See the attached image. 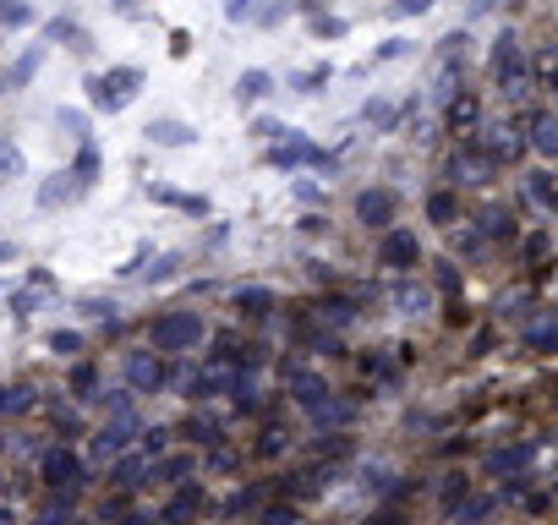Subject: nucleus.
<instances>
[{
	"label": "nucleus",
	"mask_w": 558,
	"mask_h": 525,
	"mask_svg": "<svg viewBox=\"0 0 558 525\" xmlns=\"http://www.w3.org/2000/svg\"><path fill=\"white\" fill-rule=\"evenodd\" d=\"M202 340H208V328H202V317H197L192 307H181V312H165V317H154V328H148V345H154L159 356L197 351Z\"/></svg>",
	"instance_id": "obj_1"
},
{
	"label": "nucleus",
	"mask_w": 558,
	"mask_h": 525,
	"mask_svg": "<svg viewBox=\"0 0 558 525\" xmlns=\"http://www.w3.org/2000/svg\"><path fill=\"white\" fill-rule=\"evenodd\" d=\"M487 66H493V83H499L509 99L526 93V83H531V55H526V44H520L515 33H499V39H493V55H487Z\"/></svg>",
	"instance_id": "obj_2"
},
{
	"label": "nucleus",
	"mask_w": 558,
	"mask_h": 525,
	"mask_svg": "<svg viewBox=\"0 0 558 525\" xmlns=\"http://www.w3.org/2000/svg\"><path fill=\"white\" fill-rule=\"evenodd\" d=\"M39 476L50 482V493H77V487L88 482V459H83L77 449L55 443V449H44V459H39Z\"/></svg>",
	"instance_id": "obj_3"
},
{
	"label": "nucleus",
	"mask_w": 558,
	"mask_h": 525,
	"mask_svg": "<svg viewBox=\"0 0 558 525\" xmlns=\"http://www.w3.org/2000/svg\"><path fill=\"white\" fill-rule=\"evenodd\" d=\"M285 383H291V400H296L307 416H318V422L339 405V400H334V388H328V378H323V372H312V367H291V372H285Z\"/></svg>",
	"instance_id": "obj_4"
},
{
	"label": "nucleus",
	"mask_w": 558,
	"mask_h": 525,
	"mask_svg": "<svg viewBox=\"0 0 558 525\" xmlns=\"http://www.w3.org/2000/svg\"><path fill=\"white\" fill-rule=\"evenodd\" d=\"M137 88H143V72H137V66H115V72H104L99 83H88V93H94L99 110H121Z\"/></svg>",
	"instance_id": "obj_5"
},
{
	"label": "nucleus",
	"mask_w": 558,
	"mask_h": 525,
	"mask_svg": "<svg viewBox=\"0 0 558 525\" xmlns=\"http://www.w3.org/2000/svg\"><path fill=\"white\" fill-rule=\"evenodd\" d=\"M378 262H383V269H394V274H410L416 269V262H422V241H416L410 230H383L378 236Z\"/></svg>",
	"instance_id": "obj_6"
},
{
	"label": "nucleus",
	"mask_w": 558,
	"mask_h": 525,
	"mask_svg": "<svg viewBox=\"0 0 558 525\" xmlns=\"http://www.w3.org/2000/svg\"><path fill=\"white\" fill-rule=\"evenodd\" d=\"M356 219H362L367 230H389V225L400 219V191H389V186L356 191Z\"/></svg>",
	"instance_id": "obj_7"
},
{
	"label": "nucleus",
	"mask_w": 558,
	"mask_h": 525,
	"mask_svg": "<svg viewBox=\"0 0 558 525\" xmlns=\"http://www.w3.org/2000/svg\"><path fill=\"white\" fill-rule=\"evenodd\" d=\"M165 378H170V372H165V361H159V351H154V345H148V351H131V356H126V383H131L137 394H154Z\"/></svg>",
	"instance_id": "obj_8"
},
{
	"label": "nucleus",
	"mask_w": 558,
	"mask_h": 525,
	"mask_svg": "<svg viewBox=\"0 0 558 525\" xmlns=\"http://www.w3.org/2000/svg\"><path fill=\"white\" fill-rule=\"evenodd\" d=\"M531 454H536L531 443H504V449H493V454L482 459V471H487V476H499V482H515V476L531 466Z\"/></svg>",
	"instance_id": "obj_9"
},
{
	"label": "nucleus",
	"mask_w": 558,
	"mask_h": 525,
	"mask_svg": "<svg viewBox=\"0 0 558 525\" xmlns=\"http://www.w3.org/2000/svg\"><path fill=\"white\" fill-rule=\"evenodd\" d=\"M526 143H531L542 159H558V115H553V110H542V115L526 120Z\"/></svg>",
	"instance_id": "obj_10"
},
{
	"label": "nucleus",
	"mask_w": 558,
	"mask_h": 525,
	"mask_svg": "<svg viewBox=\"0 0 558 525\" xmlns=\"http://www.w3.org/2000/svg\"><path fill=\"white\" fill-rule=\"evenodd\" d=\"M148 476H154V466H148L143 454H126V459H115V471H110L115 493H137V487H148Z\"/></svg>",
	"instance_id": "obj_11"
},
{
	"label": "nucleus",
	"mask_w": 558,
	"mask_h": 525,
	"mask_svg": "<svg viewBox=\"0 0 558 525\" xmlns=\"http://www.w3.org/2000/svg\"><path fill=\"white\" fill-rule=\"evenodd\" d=\"M131 432H137V422H131V416H115L104 432H94V459H110V454H121V449L131 443Z\"/></svg>",
	"instance_id": "obj_12"
},
{
	"label": "nucleus",
	"mask_w": 558,
	"mask_h": 525,
	"mask_svg": "<svg viewBox=\"0 0 558 525\" xmlns=\"http://www.w3.org/2000/svg\"><path fill=\"white\" fill-rule=\"evenodd\" d=\"M197 509H202V487H197V482H181L176 498H170V509H165V525H186Z\"/></svg>",
	"instance_id": "obj_13"
},
{
	"label": "nucleus",
	"mask_w": 558,
	"mask_h": 525,
	"mask_svg": "<svg viewBox=\"0 0 558 525\" xmlns=\"http://www.w3.org/2000/svg\"><path fill=\"white\" fill-rule=\"evenodd\" d=\"M274 290H257V285H247V290H236V312L241 317H252V323H263V317H274Z\"/></svg>",
	"instance_id": "obj_14"
},
{
	"label": "nucleus",
	"mask_w": 558,
	"mask_h": 525,
	"mask_svg": "<svg viewBox=\"0 0 558 525\" xmlns=\"http://www.w3.org/2000/svg\"><path fill=\"white\" fill-rule=\"evenodd\" d=\"M148 138H154L159 148H186V143L197 138V131H192L186 120H154V126H148Z\"/></svg>",
	"instance_id": "obj_15"
},
{
	"label": "nucleus",
	"mask_w": 558,
	"mask_h": 525,
	"mask_svg": "<svg viewBox=\"0 0 558 525\" xmlns=\"http://www.w3.org/2000/svg\"><path fill=\"white\" fill-rule=\"evenodd\" d=\"M39 400H33V388L28 383H0V416H22V411H33Z\"/></svg>",
	"instance_id": "obj_16"
},
{
	"label": "nucleus",
	"mask_w": 558,
	"mask_h": 525,
	"mask_svg": "<svg viewBox=\"0 0 558 525\" xmlns=\"http://www.w3.org/2000/svg\"><path fill=\"white\" fill-rule=\"evenodd\" d=\"M192 471H197V459H192V454H176V459H165V466H154L159 487H181V482H192Z\"/></svg>",
	"instance_id": "obj_17"
},
{
	"label": "nucleus",
	"mask_w": 558,
	"mask_h": 525,
	"mask_svg": "<svg viewBox=\"0 0 558 525\" xmlns=\"http://www.w3.org/2000/svg\"><path fill=\"white\" fill-rule=\"evenodd\" d=\"M526 345H531V351H542V356H558V323H553V317L531 323V328H526Z\"/></svg>",
	"instance_id": "obj_18"
},
{
	"label": "nucleus",
	"mask_w": 558,
	"mask_h": 525,
	"mask_svg": "<svg viewBox=\"0 0 558 525\" xmlns=\"http://www.w3.org/2000/svg\"><path fill=\"white\" fill-rule=\"evenodd\" d=\"M263 93H274V77H268V72H241V83H236V99H241V104H257Z\"/></svg>",
	"instance_id": "obj_19"
},
{
	"label": "nucleus",
	"mask_w": 558,
	"mask_h": 525,
	"mask_svg": "<svg viewBox=\"0 0 558 525\" xmlns=\"http://www.w3.org/2000/svg\"><path fill=\"white\" fill-rule=\"evenodd\" d=\"M493 509H499V498H465L460 509H449V520H454V525H476V520H487Z\"/></svg>",
	"instance_id": "obj_20"
},
{
	"label": "nucleus",
	"mask_w": 558,
	"mask_h": 525,
	"mask_svg": "<svg viewBox=\"0 0 558 525\" xmlns=\"http://www.w3.org/2000/svg\"><path fill=\"white\" fill-rule=\"evenodd\" d=\"M526 186H531V197H536L542 209H558V181H553L547 170H531V175H526Z\"/></svg>",
	"instance_id": "obj_21"
},
{
	"label": "nucleus",
	"mask_w": 558,
	"mask_h": 525,
	"mask_svg": "<svg viewBox=\"0 0 558 525\" xmlns=\"http://www.w3.org/2000/svg\"><path fill=\"white\" fill-rule=\"evenodd\" d=\"M454 214H460L454 191H433V197H428V219H433V225H454Z\"/></svg>",
	"instance_id": "obj_22"
},
{
	"label": "nucleus",
	"mask_w": 558,
	"mask_h": 525,
	"mask_svg": "<svg viewBox=\"0 0 558 525\" xmlns=\"http://www.w3.org/2000/svg\"><path fill=\"white\" fill-rule=\"evenodd\" d=\"M268 159H274L279 170H291V165H312V159H318V148H307V143H296V148H274Z\"/></svg>",
	"instance_id": "obj_23"
},
{
	"label": "nucleus",
	"mask_w": 558,
	"mask_h": 525,
	"mask_svg": "<svg viewBox=\"0 0 558 525\" xmlns=\"http://www.w3.org/2000/svg\"><path fill=\"white\" fill-rule=\"evenodd\" d=\"M50 351H55V356H83V334H77V328H55Z\"/></svg>",
	"instance_id": "obj_24"
},
{
	"label": "nucleus",
	"mask_w": 558,
	"mask_h": 525,
	"mask_svg": "<svg viewBox=\"0 0 558 525\" xmlns=\"http://www.w3.org/2000/svg\"><path fill=\"white\" fill-rule=\"evenodd\" d=\"M72 388H77V400H94V388H99V372H94L88 361H77V367H72Z\"/></svg>",
	"instance_id": "obj_25"
},
{
	"label": "nucleus",
	"mask_w": 558,
	"mask_h": 525,
	"mask_svg": "<svg viewBox=\"0 0 558 525\" xmlns=\"http://www.w3.org/2000/svg\"><path fill=\"white\" fill-rule=\"evenodd\" d=\"M214 432H220L214 416H192V422L181 427V438H192V443H214Z\"/></svg>",
	"instance_id": "obj_26"
},
{
	"label": "nucleus",
	"mask_w": 558,
	"mask_h": 525,
	"mask_svg": "<svg viewBox=\"0 0 558 525\" xmlns=\"http://www.w3.org/2000/svg\"><path fill=\"white\" fill-rule=\"evenodd\" d=\"M471 120H476V99H471V93H460V99L449 104V126H460V131H465Z\"/></svg>",
	"instance_id": "obj_27"
},
{
	"label": "nucleus",
	"mask_w": 558,
	"mask_h": 525,
	"mask_svg": "<svg viewBox=\"0 0 558 525\" xmlns=\"http://www.w3.org/2000/svg\"><path fill=\"white\" fill-rule=\"evenodd\" d=\"M438 503H444V509H460V503H465V476H444Z\"/></svg>",
	"instance_id": "obj_28"
},
{
	"label": "nucleus",
	"mask_w": 558,
	"mask_h": 525,
	"mask_svg": "<svg viewBox=\"0 0 558 525\" xmlns=\"http://www.w3.org/2000/svg\"><path fill=\"white\" fill-rule=\"evenodd\" d=\"M515 225H509V214L504 209H482V236H509Z\"/></svg>",
	"instance_id": "obj_29"
},
{
	"label": "nucleus",
	"mask_w": 558,
	"mask_h": 525,
	"mask_svg": "<svg viewBox=\"0 0 558 525\" xmlns=\"http://www.w3.org/2000/svg\"><path fill=\"white\" fill-rule=\"evenodd\" d=\"M0 22H6V28H22V22H33V12L22 6V0H0Z\"/></svg>",
	"instance_id": "obj_30"
},
{
	"label": "nucleus",
	"mask_w": 558,
	"mask_h": 525,
	"mask_svg": "<svg viewBox=\"0 0 558 525\" xmlns=\"http://www.w3.org/2000/svg\"><path fill=\"white\" fill-rule=\"evenodd\" d=\"M328 83V66H312V72H296V93H318Z\"/></svg>",
	"instance_id": "obj_31"
},
{
	"label": "nucleus",
	"mask_w": 558,
	"mask_h": 525,
	"mask_svg": "<svg viewBox=\"0 0 558 525\" xmlns=\"http://www.w3.org/2000/svg\"><path fill=\"white\" fill-rule=\"evenodd\" d=\"M176 269H181V257H176V252H165L154 269H148V280H154V285H159V280H176Z\"/></svg>",
	"instance_id": "obj_32"
},
{
	"label": "nucleus",
	"mask_w": 558,
	"mask_h": 525,
	"mask_svg": "<svg viewBox=\"0 0 558 525\" xmlns=\"http://www.w3.org/2000/svg\"><path fill=\"white\" fill-rule=\"evenodd\" d=\"M394 301H400L405 312H422V307H428V290H416V285H405V290H394Z\"/></svg>",
	"instance_id": "obj_33"
},
{
	"label": "nucleus",
	"mask_w": 558,
	"mask_h": 525,
	"mask_svg": "<svg viewBox=\"0 0 558 525\" xmlns=\"http://www.w3.org/2000/svg\"><path fill=\"white\" fill-rule=\"evenodd\" d=\"M39 290H44V285H33V290H17V296H12V312H17V317H28V312L39 307Z\"/></svg>",
	"instance_id": "obj_34"
},
{
	"label": "nucleus",
	"mask_w": 558,
	"mask_h": 525,
	"mask_svg": "<svg viewBox=\"0 0 558 525\" xmlns=\"http://www.w3.org/2000/svg\"><path fill=\"white\" fill-rule=\"evenodd\" d=\"M263 525H296V509L291 503H274V509H263Z\"/></svg>",
	"instance_id": "obj_35"
},
{
	"label": "nucleus",
	"mask_w": 558,
	"mask_h": 525,
	"mask_svg": "<svg viewBox=\"0 0 558 525\" xmlns=\"http://www.w3.org/2000/svg\"><path fill=\"white\" fill-rule=\"evenodd\" d=\"M362 372H373V378H389V372H394V361L373 351V356H362Z\"/></svg>",
	"instance_id": "obj_36"
},
{
	"label": "nucleus",
	"mask_w": 558,
	"mask_h": 525,
	"mask_svg": "<svg viewBox=\"0 0 558 525\" xmlns=\"http://www.w3.org/2000/svg\"><path fill=\"white\" fill-rule=\"evenodd\" d=\"M351 312H356V307H351V301H339V296H334V301H323V317H328V323H345Z\"/></svg>",
	"instance_id": "obj_37"
},
{
	"label": "nucleus",
	"mask_w": 558,
	"mask_h": 525,
	"mask_svg": "<svg viewBox=\"0 0 558 525\" xmlns=\"http://www.w3.org/2000/svg\"><path fill=\"white\" fill-rule=\"evenodd\" d=\"M252 131H257V138H268V143H279V138H291V126H279V120H257Z\"/></svg>",
	"instance_id": "obj_38"
},
{
	"label": "nucleus",
	"mask_w": 558,
	"mask_h": 525,
	"mask_svg": "<svg viewBox=\"0 0 558 525\" xmlns=\"http://www.w3.org/2000/svg\"><path fill=\"white\" fill-rule=\"evenodd\" d=\"M285 12H291L285 0H274V6H263V12H257V22H263V28H274V22H285Z\"/></svg>",
	"instance_id": "obj_39"
},
{
	"label": "nucleus",
	"mask_w": 558,
	"mask_h": 525,
	"mask_svg": "<svg viewBox=\"0 0 558 525\" xmlns=\"http://www.w3.org/2000/svg\"><path fill=\"white\" fill-rule=\"evenodd\" d=\"M428 6H433V0H394V12H400V17H422Z\"/></svg>",
	"instance_id": "obj_40"
},
{
	"label": "nucleus",
	"mask_w": 558,
	"mask_h": 525,
	"mask_svg": "<svg viewBox=\"0 0 558 525\" xmlns=\"http://www.w3.org/2000/svg\"><path fill=\"white\" fill-rule=\"evenodd\" d=\"M33 66H39V49H33V55H22V60H17V72H12V83H28V77H33Z\"/></svg>",
	"instance_id": "obj_41"
},
{
	"label": "nucleus",
	"mask_w": 558,
	"mask_h": 525,
	"mask_svg": "<svg viewBox=\"0 0 558 525\" xmlns=\"http://www.w3.org/2000/svg\"><path fill=\"white\" fill-rule=\"evenodd\" d=\"M83 312H88V317H99V323H110V317H115V307H110V301H83Z\"/></svg>",
	"instance_id": "obj_42"
},
{
	"label": "nucleus",
	"mask_w": 558,
	"mask_h": 525,
	"mask_svg": "<svg viewBox=\"0 0 558 525\" xmlns=\"http://www.w3.org/2000/svg\"><path fill=\"white\" fill-rule=\"evenodd\" d=\"M165 438H170L165 427H148V432H143V449H148V454H159V449H165Z\"/></svg>",
	"instance_id": "obj_43"
},
{
	"label": "nucleus",
	"mask_w": 558,
	"mask_h": 525,
	"mask_svg": "<svg viewBox=\"0 0 558 525\" xmlns=\"http://www.w3.org/2000/svg\"><path fill=\"white\" fill-rule=\"evenodd\" d=\"M367 525H405V514H400V509H378Z\"/></svg>",
	"instance_id": "obj_44"
},
{
	"label": "nucleus",
	"mask_w": 558,
	"mask_h": 525,
	"mask_svg": "<svg viewBox=\"0 0 558 525\" xmlns=\"http://www.w3.org/2000/svg\"><path fill=\"white\" fill-rule=\"evenodd\" d=\"M389 115H394L389 99H373V104H367V120H389Z\"/></svg>",
	"instance_id": "obj_45"
},
{
	"label": "nucleus",
	"mask_w": 558,
	"mask_h": 525,
	"mask_svg": "<svg viewBox=\"0 0 558 525\" xmlns=\"http://www.w3.org/2000/svg\"><path fill=\"white\" fill-rule=\"evenodd\" d=\"M115 525H154V520H148V514H121Z\"/></svg>",
	"instance_id": "obj_46"
},
{
	"label": "nucleus",
	"mask_w": 558,
	"mask_h": 525,
	"mask_svg": "<svg viewBox=\"0 0 558 525\" xmlns=\"http://www.w3.org/2000/svg\"><path fill=\"white\" fill-rule=\"evenodd\" d=\"M115 12H121V17H131V12H137V0H115Z\"/></svg>",
	"instance_id": "obj_47"
},
{
	"label": "nucleus",
	"mask_w": 558,
	"mask_h": 525,
	"mask_svg": "<svg viewBox=\"0 0 558 525\" xmlns=\"http://www.w3.org/2000/svg\"><path fill=\"white\" fill-rule=\"evenodd\" d=\"M12 257H17V246H12V241H0V262H12Z\"/></svg>",
	"instance_id": "obj_48"
},
{
	"label": "nucleus",
	"mask_w": 558,
	"mask_h": 525,
	"mask_svg": "<svg viewBox=\"0 0 558 525\" xmlns=\"http://www.w3.org/2000/svg\"><path fill=\"white\" fill-rule=\"evenodd\" d=\"M0 525H17V514H12V509H0Z\"/></svg>",
	"instance_id": "obj_49"
},
{
	"label": "nucleus",
	"mask_w": 558,
	"mask_h": 525,
	"mask_svg": "<svg viewBox=\"0 0 558 525\" xmlns=\"http://www.w3.org/2000/svg\"><path fill=\"white\" fill-rule=\"evenodd\" d=\"M66 525H94V520H77V514H72V520H66Z\"/></svg>",
	"instance_id": "obj_50"
},
{
	"label": "nucleus",
	"mask_w": 558,
	"mask_h": 525,
	"mask_svg": "<svg viewBox=\"0 0 558 525\" xmlns=\"http://www.w3.org/2000/svg\"><path fill=\"white\" fill-rule=\"evenodd\" d=\"M0 449H6V438H0Z\"/></svg>",
	"instance_id": "obj_51"
},
{
	"label": "nucleus",
	"mask_w": 558,
	"mask_h": 525,
	"mask_svg": "<svg viewBox=\"0 0 558 525\" xmlns=\"http://www.w3.org/2000/svg\"><path fill=\"white\" fill-rule=\"evenodd\" d=\"M0 487H6V476H0Z\"/></svg>",
	"instance_id": "obj_52"
},
{
	"label": "nucleus",
	"mask_w": 558,
	"mask_h": 525,
	"mask_svg": "<svg viewBox=\"0 0 558 525\" xmlns=\"http://www.w3.org/2000/svg\"><path fill=\"white\" fill-rule=\"evenodd\" d=\"M553 93H558V83H553Z\"/></svg>",
	"instance_id": "obj_53"
}]
</instances>
